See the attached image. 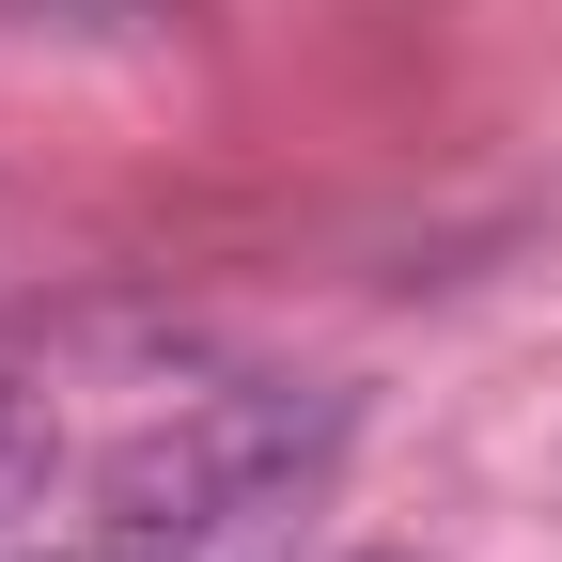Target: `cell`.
<instances>
[{
	"label": "cell",
	"mask_w": 562,
	"mask_h": 562,
	"mask_svg": "<svg viewBox=\"0 0 562 562\" xmlns=\"http://www.w3.org/2000/svg\"><path fill=\"white\" fill-rule=\"evenodd\" d=\"M391 562H406V547H391Z\"/></svg>",
	"instance_id": "277c9868"
},
{
	"label": "cell",
	"mask_w": 562,
	"mask_h": 562,
	"mask_svg": "<svg viewBox=\"0 0 562 562\" xmlns=\"http://www.w3.org/2000/svg\"><path fill=\"white\" fill-rule=\"evenodd\" d=\"M47 562H157V547H47Z\"/></svg>",
	"instance_id": "3957f363"
},
{
	"label": "cell",
	"mask_w": 562,
	"mask_h": 562,
	"mask_svg": "<svg viewBox=\"0 0 562 562\" xmlns=\"http://www.w3.org/2000/svg\"><path fill=\"white\" fill-rule=\"evenodd\" d=\"M344 438H360V406L313 391V375L203 391L188 422H157V438H125V453H110V516H125V547H220V531L297 516L313 484L344 469Z\"/></svg>",
	"instance_id": "6da1fadb"
},
{
	"label": "cell",
	"mask_w": 562,
	"mask_h": 562,
	"mask_svg": "<svg viewBox=\"0 0 562 562\" xmlns=\"http://www.w3.org/2000/svg\"><path fill=\"white\" fill-rule=\"evenodd\" d=\"M47 484H63V406L0 375V516H32Z\"/></svg>",
	"instance_id": "7a4b0ae2"
}]
</instances>
